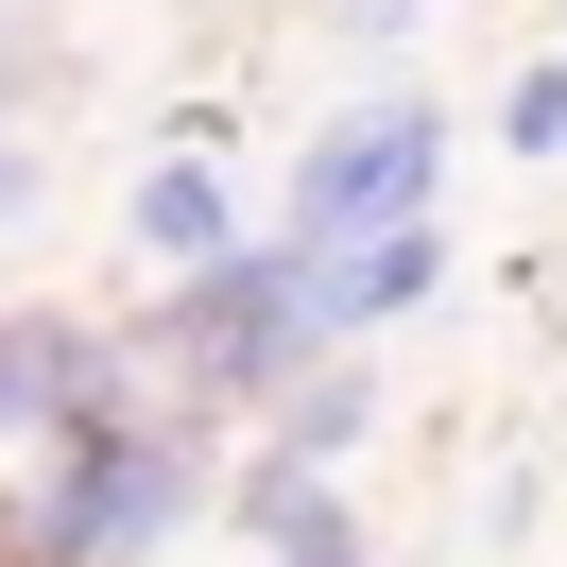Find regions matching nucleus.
<instances>
[{"label": "nucleus", "instance_id": "1", "mask_svg": "<svg viewBox=\"0 0 567 567\" xmlns=\"http://www.w3.org/2000/svg\"><path fill=\"white\" fill-rule=\"evenodd\" d=\"M327 361H344V344H327V276L292 241H241L224 276H173L138 310V395H173L189 430H207V413H292Z\"/></svg>", "mask_w": 567, "mask_h": 567}, {"label": "nucleus", "instance_id": "2", "mask_svg": "<svg viewBox=\"0 0 567 567\" xmlns=\"http://www.w3.org/2000/svg\"><path fill=\"white\" fill-rule=\"evenodd\" d=\"M430 189H447V104L379 86V104H344L310 155H292L276 241H292V258H379V241H413V224H430Z\"/></svg>", "mask_w": 567, "mask_h": 567}, {"label": "nucleus", "instance_id": "3", "mask_svg": "<svg viewBox=\"0 0 567 567\" xmlns=\"http://www.w3.org/2000/svg\"><path fill=\"white\" fill-rule=\"evenodd\" d=\"M138 395V327H86V310H0V516H52L70 447Z\"/></svg>", "mask_w": 567, "mask_h": 567}, {"label": "nucleus", "instance_id": "4", "mask_svg": "<svg viewBox=\"0 0 567 567\" xmlns=\"http://www.w3.org/2000/svg\"><path fill=\"white\" fill-rule=\"evenodd\" d=\"M189 516H207V430H189L173 395H121L70 447V482H52V550L70 567H155Z\"/></svg>", "mask_w": 567, "mask_h": 567}, {"label": "nucleus", "instance_id": "5", "mask_svg": "<svg viewBox=\"0 0 567 567\" xmlns=\"http://www.w3.org/2000/svg\"><path fill=\"white\" fill-rule=\"evenodd\" d=\"M121 224H138L155 276H224V258H241V189H224V155H155Z\"/></svg>", "mask_w": 567, "mask_h": 567}, {"label": "nucleus", "instance_id": "6", "mask_svg": "<svg viewBox=\"0 0 567 567\" xmlns=\"http://www.w3.org/2000/svg\"><path fill=\"white\" fill-rule=\"evenodd\" d=\"M224 516H241L276 567H379V550H361V516H344L327 482H292V464H241V498H224Z\"/></svg>", "mask_w": 567, "mask_h": 567}, {"label": "nucleus", "instance_id": "7", "mask_svg": "<svg viewBox=\"0 0 567 567\" xmlns=\"http://www.w3.org/2000/svg\"><path fill=\"white\" fill-rule=\"evenodd\" d=\"M327 276V344H361V327H395V310H430V292H447V241H379V258H310Z\"/></svg>", "mask_w": 567, "mask_h": 567}, {"label": "nucleus", "instance_id": "8", "mask_svg": "<svg viewBox=\"0 0 567 567\" xmlns=\"http://www.w3.org/2000/svg\"><path fill=\"white\" fill-rule=\"evenodd\" d=\"M361 430H379V379H361V361H327V379L276 413V447H258V464H292V482H344V447H361Z\"/></svg>", "mask_w": 567, "mask_h": 567}, {"label": "nucleus", "instance_id": "9", "mask_svg": "<svg viewBox=\"0 0 567 567\" xmlns=\"http://www.w3.org/2000/svg\"><path fill=\"white\" fill-rule=\"evenodd\" d=\"M498 138H516V155H567V70H516V104H498Z\"/></svg>", "mask_w": 567, "mask_h": 567}, {"label": "nucleus", "instance_id": "10", "mask_svg": "<svg viewBox=\"0 0 567 567\" xmlns=\"http://www.w3.org/2000/svg\"><path fill=\"white\" fill-rule=\"evenodd\" d=\"M18 121H35V35L0 18V155H18Z\"/></svg>", "mask_w": 567, "mask_h": 567}, {"label": "nucleus", "instance_id": "11", "mask_svg": "<svg viewBox=\"0 0 567 567\" xmlns=\"http://www.w3.org/2000/svg\"><path fill=\"white\" fill-rule=\"evenodd\" d=\"M344 18H361V35H413V0H344Z\"/></svg>", "mask_w": 567, "mask_h": 567}, {"label": "nucleus", "instance_id": "12", "mask_svg": "<svg viewBox=\"0 0 567 567\" xmlns=\"http://www.w3.org/2000/svg\"><path fill=\"white\" fill-rule=\"evenodd\" d=\"M0 18H18V0H0Z\"/></svg>", "mask_w": 567, "mask_h": 567}]
</instances>
